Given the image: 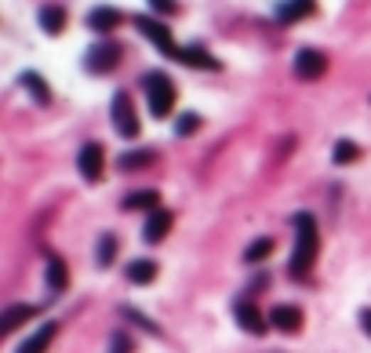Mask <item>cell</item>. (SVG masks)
<instances>
[{
    "instance_id": "6da1fadb",
    "label": "cell",
    "mask_w": 371,
    "mask_h": 353,
    "mask_svg": "<svg viewBox=\"0 0 371 353\" xmlns=\"http://www.w3.org/2000/svg\"><path fill=\"white\" fill-rule=\"evenodd\" d=\"M317 251H321V233H317V218L309 215V211H299L295 215V248H291V277H306L309 266H313L317 259Z\"/></svg>"
},
{
    "instance_id": "7a4b0ae2",
    "label": "cell",
    "mask_w": 371,
    "mask_h": 353,
    "mask_svg": "<svg viewBox=\"0 0 371 353\" xmlns=\"http://www.w3.org/2000/svg\"><path fill=\"white\" fill-rule=\"evenodd\" d=\"M142 91H146L149 113L157 117V120H164L171 113V106H175V84H171V77L161 73V70H153V73L142 77Z\"/></svg>"
},
{
    "instance_id": "3957f363",
    "label": "cell",
    "mask_w": 371,
    "mask_h": 353,
    "mask_svg": "<svg viewBox=\"0 0 371 353\" xmlns=\"http://www.w3.org/2000/svg\"><path fill=\"white\" fill-rule=\"evenodd\" d=\"M135 26H139V33H142L153 48H157L161 55H168V58H178V55H182V48L171 41V29H168L161 19H153V15H139V19H135Z\"/></svg>"
},
{
    "instance_id": "277c9868",
    "label": "cell",
    "mask_w": 371,
    "mask_h": 353,
    "mask_svg": "<svg viewBox=\"0 0 371 353\" xmlns=\"http://www.w3.org/2000/svg\"><path fill=\"white\" fill-rule=\"evenodd\" d=\"M113 127L120 139H135L139 135V117H135V106H131V95L128 91H117L113 95Z\"/></svg>"
},
{
    "instance_id": "5b68a950",
    "label": "cell",
    "mask_w": 371,
    "mask_h": 353,
    "mask_svg": "<svg viewBox=\"0 0 371 353\" xmlns=\"http://www.w3.org/2000/svg\"><path fill=\"white\" fill-rule=\"evenodd\" d=\"M120 62V48L109 44V41H99L95 48H87V58H84V66L91 73H109L113 66Z\"/></svg>"
},
{
    "instance_id": "8992f818",
    "label": "cell",
    "mask_w": 371,
    "mask_h": 353,
    "mask_svg": "<svg viewBox=\"0 0 371 353\" xmlns=\"http://www.w3.org/2000/svg\"><path fill=\"white\" fill-rule=\"evenodd\" d=\"M324 70H328V58H324L317 48H302V51L295 55V77H302V80H317Z\"/></svg>"
},
{
    "instance_id": "52a82bcc",
    "label": "cell",
    "mask_w": 371,
    "mask_h": 353,
    "mask_svg": "<svg viewBox=\"0 0 371 353\" xmlns=\"http://www.w3.org/2000/svg\"><path fill=\"white\" fill-rule=\"evenodd\" d=\"M77 168H80V175H84L87 182H99V179H102V146H99V142L80 146Z\"/></svg>"
},
{
    "instance_id": "ba28073f",
    "label": "cell",
    "mask_w": 371,
    "mask_h": 353,
    "mask_svg": "<svg viewBox=\"0 0 371 353\" xmlns=\"http://www.w3.org/2000/svg\"><path fill=\"white\" fill-rule=\"evenodd\" d=\"M313 11H317V0H281V8H276V22L291 26V22L309 19Z\"/></svg>"
},
{
    "instance_id": "9c48e42d",
    "label": "cell",
    "mask_w": 371,
    "mask_h": 353,
    "mask_svg": "<svg viewBox=\"0 0 371 353\" xmlns=\"http://www.w3.org/2000/svg\"><path fill=\"white\" fill-rule=\"evenodd\" d=\"M233 317H237V325H240L244 332H252V335H262L266 325H269V320H266L252 302H237V306H233Z\"/></svg>"
},
{
    "instance_id": "30bf717a",
    "label": "cell",
    "mask_w": 371,
    "mask_h": 353,
    "mask_svg": "<svg viewBox=\"0 0 371 353\" xmlns=\"http://www.w3.org/2000/svg\"><path fill=\"white\" fill-rule=\"evenodd\" d=\"M269 325H273L276 332L291 335V332H299V328H302V310H299V306H273Z\"/></svg>"
},
{
    "instance_id": "8fae6325",
    "label": "cell",
    "mask_w": 371,
    "mask_h": 353,
    "mask_svg": "<svg viewBox=\"0 0 371 353\" xmlns=\"http://www.w3.org/2000/svg\"><path fill=\"white\" fill-rule=\"evenodd\" d=\"M168 230H171V215L161 208V211H149V218H146V230H142V241L146 244H161L164 237H168Z\"/></svg>"
},
{
    "instance_id": "7c38bea8",
    "label": "cell",
    "mask_w": 371,
    "mask_h": 353,
    "mask_svg": "<svg viewBox=\"0 0 371 353\" xmlns=\"http://www.w3.org/2000/svg\"><path fill=\"white\" fill-rule=\"evenodd\" d=\"M178 62H186V66H193V70H222V66H219V58H215L211 51H204L200 44H190V48H182Z\"/></svg>"
},
{
    "instance_id": "4fadbf2b",
    "label": "cell",
    "mask_w": 371,
    "mask_h": 353,
    "mask_svg": "<svg viewBox=\"0 0 371 353\" xmlns=\"http://www.w3.org/2000/svg\"><path fill=\"white\" fill-rule=\"evenodd\" d=\"M55 332H58V325H55V320H48V325H41L33 335H29L15 353H44L48 346H51V339H55Z\"/></svg>"
},
{
    "instance_id": "5bb4252c",
    "label": "cell",
    "mask_w": 371,
    "mask_h": 353,
    "mask_svg": "<svg viewBox=\"0 0 371 353\" xmlns=\"http://www.w3.org/2000/svg\"><path fill=\"white\" fill-rule=\"evenodd\" d=\"M120 26V11L117 8H91L87 11V29H95V33H109V29Z\"/></svg>"
},
{
    "instance_id": "9a60e30c",
    "label": "cell",
    "mask_w": 371,
    "mask_h": 353,
    "mask_svg": "<svg viewBox=\"0 0 371 353\" xmlns=\"http://www.w3.org/2000/svg\"><path fill=\"white\" fill-rule=\"evenodd\" d=\"M41 29L51 37H58L62 29H66V8H58V4H44L41 8Z\"/></svg>"
},
{
    "instance_id": "2e32d148",
    "label": "cell",
    "mask_w": 371,
    "mask_h": 353,
    "mask_svg": "<svg viewBox=\"0 0 371 353\" xmlns=\"http://www.w3.org/2000/svg\"><path fill=\"white\" fill-rule=\"evenodd\" d=\"M124 208L128 211H161V194L157 189H139V194L124 201Z\"/></svg>"
},
{
    "instance_id": "e0dca14e",
    "label": "cell",
    "mask_w": 371,
    "mask_h": 353,
    "mask_svg": "<svg viewBox=\"0 0 371 353\" xmlns=\"http://www.w3.org/2000/svg\"><path fill=\"white\" fill-rule=\"evenodd\" d=\"M48 288H51V292H66V288H70V270H66V263H62L58 255L48 259Z\"/></svg>"
},
{
    "instance_id": "ac0fdd59",
    "label": "cell",
    "mask_w": 371,
    "mask_h": 353,
    "mask_svg": "<svg viewBox=\"0 0 371 353\" xmlns=\"http://www.w3.org/2000/svg\"><path fill=\"white\" fill-rule=\"evenodd\" d=\"M33 313H37V306H26V302H22V306H11V310H4V320H0V332H4V335H8V332H15V328L22 325V320H26V317H33Z\"/></svg>"
},
{
    "instance_id": "d6986e66",
    "label": "cell",
    "mask_w": 371,
    "mask_h": 353,
    "mask_svg": "<svg viewBox=\"0 0 371 353\" xmlns=\"http://www.w3.org/2000/svg\"><path fill=\"white\" fill-rule=\"evenodd\" d=\"M153 277H157V263H153V259H135V263H128V280L149 284Z\"/></svg>"
},
{
    "instance_id": "ffe728a7",
    "label": "cell",
    "mask_w": 371,
    "mask_h": 353,
    "mask_svg": "<svg viewBox=\"0 0 371 353\" xmlns=\"http://www.w3.org/2000/svg\"><path fill=\"white\" fill-rule=\"evenodd\" d=\"M22 88H26L29 95H33V99H37L41 106L51 99V91H48V84H44V77H41V73H22Z\"/></svg>"
},
{
    "instance_id": "44dd1931",
    "label": "cell",
    "mask_w": 371,
    "mask_h": 353,
    "mask_svg": "<svg viewBox=\"0 0 371 353\" xmlns=\"http://www.w3.org/2000/svg\"><path fill=\"white\" fill-rule=\"evenodd\" d=\"M269 251H273V241H269V237H259V241H252V244H247V251H244V263H262Z\"/></svg>"
},
{
    "instance_id": "7402d4cb",
    "label": "cell",
    "mask_w": 371,
    "mask_h": 353,
    "mask_svg": "<svg viewBox=\"0 0 371 353\" xmlns=\"http://www.w3.org/2000/svg\"><path fill=\"white\" fill-rule=\"evenodd\" d=\"M149 160H153V153H149V149H139V153H124V157L117 160V168H124V172H128V168H142V164H149Z\"/></svg>"
},
{
    "instance_id": "603a6c76",
    "label": "cell",
    "mask_w": 371,
    "mask_h": 353,
    "mask_svg": "<svg viewBox=\"0 0 371 353\" xmlns=\"http://www.w3.org/2000/svg\"><path fill=\"white\" fill-rule=\"evenodd\" d=\"M335 164H350V160H357V146L350 142V139H343V142H335Z\"/></svg>"
},
{
    "instance_id": "cb8c5ba5",
    "label": "cell",
    "mask_w": 371,
    "mask_h": 353,
    "mask_svg": "<svg viewBox=\"0 0 371 353\" xmlns=\"http://www.w3.org/2000/svg\"><path fill=\"white\" fill-rule=\"evenodd\" d=\"M200 127V117L197 113H182L178 120H175V135H193Z\"/></svg>"
},
{
    "instance_id": "d4e9b609",
    "label": "cell",
    "mask_w": 371,
    "mask_h": 353,
    "mask_svg": "<svg viewBox=\"0 0 371 353\" xmlns=\"http://www.w3.org/2000/svg\"><path fill=\"white\" fill-rule=\"evenodd\" d=\"M113 251H117V237L106 233V237L99 241V266H109V263H113Z\"/></svg>"
},
{
    "instance_id": "484cf974",
    "label": "cell",
    "mask_w": 371,
    "mask_h": 353,
    "mask_svg": "<svg viewBox=\"0 0 371 353\" xmlns=\"http://www.w3.org/2000/svg\"><path fill=\"white\" fill-rule=\"evenodd\" d=\"M109 353H131V339L124 335V332L113 335V339H109Z\"/></svg>"
},
{
    "instance_id": "4316f807",
    "label": "cell",
    "mask_w": 371,
    "mask_h": 353,
    "mask_svg": "<svg viewBox=\"0 0 371 353\" xmlns=\"http://www.w3.org/2000/svg\"><path fill=\"white\" fill-rule=\"evenodd\" d=\"M149 4L157 8L161 15H175V11H178V4H175V0H149Z\"/></svg>"
},
{
    "instance_id": "83f0119b",
    "label": "cell",
    "mask_w": 371,
    "mask_h": 353,
    "mask_svg": "<svg viewBox=\"0 0 371 353\" xmlns=\"http://www.w3.org/2000/svg\"><path fill=\"white\" fill-rule=\"evenodd\" d=\"M360 325H364V332L371 335V310H360Z\"/></svg>"
}]
</instances>
